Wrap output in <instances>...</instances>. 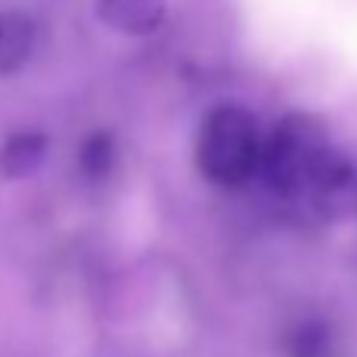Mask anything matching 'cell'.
Returning a JSON list of instances; mask_svg holds the SVG:
<instances>
[{"label":"cell","instance_id":"6","mask_svg":"<svg viewBox=\"0 0 357 357\" xmlns=\"http://www.w3.org/2000/svg\"><path fill=\"white\" fill-rule=\"evenodd\" d=\"M47 136L41 130H16L0 142V177L3 181H26L45 165Z\"/></svg>","mask_w":357,"mask_h":357},{"label":"cell","instance_id":"7","mask_svg":"<svg viewBox=\"0 0 357 357\" xmlns=\"http://www.w3.org/2000/svg\"><path fill=\"white\" fill-rule=\"evenodd\" d=\"M114 165H117V136L111 130L98 127L82 136L79 149H76V168L89 183L108 181Z\"/></svg>","mask_w":357,"mask_h":357},{"label":"cell","instance_id":"8","mask_svg":"<svg viewBox=\"0 0 357 357\" xmlns=\"http://www.w3.org/2000/svg\"><path fill=\"white\" fill-rule=\"evenodd\" d=\"M332 342H335L332 326L319 317H307L288 332L284 348H288L291 357H329Z\"/></svg>","mask_w":357,"mask_h":357},{"label":"cell","instance_id":"3","mask_svg":"<svg viewBox=\"0 0 357 357\" xmlns=\"http://www.w3.org/2000/svg\"><path fill=\"white\" fill-rule=\"evenodd\" d=\"M310 199L326 215H351V212H357V158H351L338 146L332 149L323 171L313 181Z\"/></svg>","mask_w":357,"mask_h":357},{"label":"cell","instance_id":"4","mask_svg":"<svg viewBox=\"0 0 357 357\" xmlns=\"http://www.w3.org/2000/svg\"><path fill=\"white\" fill-rule=\"evenodd\" d=\"M95 16L114 35L146 38L162 29L168 0H95Z\"/></svg>","mask_w":357,"mask_h":357},{"label":"cell","instance_id":"5","mask_svg":"<svg viewBox=\"0 0 357 357\" xmlns=\"http://www.w3.org/2000/svg\"><path fill=\"white\" fill-rule=\"evenodd\" d=\"M38 26L20 10H0V76H13L32 61Z\"/></svg>","mask_w":357,"mask_h":357},{"label":"cell","instance_id":"1","mask_svg":"<svg viewBox=\"0 0 357 357\" xmlns=\"http://www.w3.org/2000/svg\"><path fill=\"white\" fill-rule=\"evenodd\" d=\"M193 162L212 187L237 190L263 165V133L257 114L234 101H222L202 114L193 142Z\"/></svg>","mask_w":357,"mask_h":357},{"label":"cell","instance_id":"2","mask_svg":"<svg viewBox=\"0 0 357 357\" xmlns=\"http://www.w3.org/2000/svg\"><path fill=\"white\" fill-rule=\"evenodd\" d=\"M332 149L335 146L329 139L323 117L310 114V111H288L263 139L259 171L272 187V193L284 196V199L310 196L313 181L323 171Z\"/></svg>","mask_w":357,"mask_h":357}]
</instances>
